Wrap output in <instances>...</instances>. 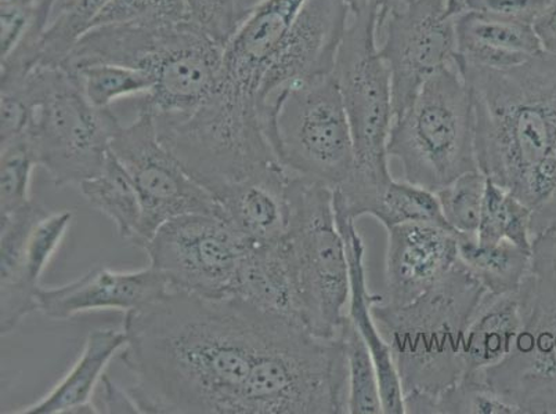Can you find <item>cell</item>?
<instances>
[{
    "label": "cell",
    "mask_w": 556,
    "mask_h": 414,
    "mask_svg": "<svg viewBox=\"0 0 556 414\" xmlns=\"http://www.w3.org/2000/svg\"><path fill=\"white\" fill-rule=\"evenodd\" d=\"M73 221L70 210L49 211L29 202L0 216V333L8 336L38 311L40 276L62 245Z\"/></svg>",
    "instance_id": "cell-14"
},
{
    "label": "cell",
    "mask_w": 556,
    "mask_h": 414,
    "mask_svg": "<svg viewBox=\"0 0 556 414\" xmlns=\"http://www.w3.org/2000/svg\"><path fill=\"white\" fill-rule=\"evenodd\" d=\"M186 9L189 17L224 47L247 12L242 0H186Z\"/></svg>",
    "instance_id": "cell-36"
},
{
    "label": "cell",
    "mask_w": 556,
    "mask_h": 414,
    "mask_svg": "<svg viewBox=\"0 0 556 414\" xmlns=\"http://www.w3.org/2000/svg\"><path fill=\"white\" fill-rule=\"evenodd\" d=\"M68 68L73 69L86 99L96 108H113L119 101L144 98L153 89L148 75L125 65L89 63Z\"/></svg>",
    "instance_id": "cell-30"
},
{
    "label": "cell",
    "mask_w": 556,
    "mask_h": 414,
    "mask_svg": "<svg viewBox=\"0 0 556 414\" xmlns=\"http://www.w3.org/2000/svg\"><path fill=\"white\" fill-rule=\"evenodd\" d=\"M113 0H62L37 44L35 64L63 65Z\"/></svg>",
    "instance_id": "cell-28"
},
{
    "label": "cell",
    "mask_w": 556,
    "mask_h": 414,
    "mask_svg": "<svg viewBox=\"0 0 556 414\" xmlns=\"http://www.w3.org/2000/svg\"><path fill=\"white\" fill-rule=\"evenodd\" d=\"M434 414H520V411L482 378L464 375L437 399Z\"/></svg>",
    "instance_id": "cell-35"
},
{
    "label": "cell",
    "mask_w": 556,
    "mask_h": 414,
    "mask_svg": "<svg viewBox=\"0 0 556 414\" xmlns=\"http://www.w3.org/2000/svg\"><path fill=\"white\" fill-rule=\"evenodd\" d=\"M548 2L549 0H448V9L454 17L465 12H477L533 24Z\"/></svg>",
    "instance_id": "cell-37"
},
{
    "label": "cell",
    "mask_w": 556,
    "mask_h": 414,
    "mask_svg": "<svg viewBox=\"0 0 556 414\" xmlns=\"http://www.w3.org/2000/svg\"><path fill=\"white\" fill-rule=\"evenodd\" d=\"M522 329L519 292L486 295L464 338V375H477L503 363L513 353Z\"/></svg>",
    "instance_id": "cell-24"
},
{
    "label": "cell",
    "mask_w": 556,
    "mask_h": 414,
    "mask_svg": "<svg viewBox=\"0 0 556 414\" xmlns=\"http://www.w3.org/2000/svg\"><path fill=\"white\" fill-rule=\"evenodd\" d=\"M336 207L337 224L345 241L351 272V296H349L348 318L366 342L376 362L379 387H381L382 407L386 414H406L401 378L394 366L391 348L377 325L372 307L383 300V296L372 295L367 285L366 245L358 234L356 220L351 219L340 206Z\"/></svg>",
    "instance_id": "cell-21"
},
{
    "label": "cell",
    "mask_w": 556,
    "mask_h": 414,
    "mask_svg": "<svg viewBox=\"0 0 556 414\" xmlns=\"http://www.w3.org/2000/svg\"><path fill=\"white\" fill-rule=\"evenodd\" d=\"M370 216L387 230L407 223L447 225L437 192L408 183L406 180H392L379 195Z\"/></svg>",
    "instance_id": "cell-32"
},
{
    "label": "cell",
    "mask_w": 556,
    "mask_h": 414,
    "mask_svg": "<svg viewBox=\"0 0 556 414\" xmlns=\"http://www.w3.org/2000/svg\"><path fill=\"white\" fill-rule=\"evenodd\" d=\"M128 336L123 329L103 327L90 332L86 337L83 352L71 366L67 375L47 396L33 405L20 409L16 414H68L100 413L92 405L98 384L103 380L105 368L116 353L124 350Z\"/></svg>",
    "instance_id": "cell-23"
},
{
    "label": "cell",
    "mask_w": 556,
    "mask_h": 414,
    "mask_svg": "<svg viewBox=\"0 0 556 414\" xmlns=\"http://www.w3.org/2000/svg\"><path fill=\"white\" fill-rule=\"evenodd\" d=\"M136 109L138 116L116 131L111 153L138 190L141 224L135 245L144 247L161 225L176 217L224 215L215 196L187 173L161 141L153 113L140 101Z\"/></svg>",
    "instance_id": "cell-12"
},
{
    "label": "cell",
    "mask_w": 556,
    "mask_h": 414,
    "mask_svg": "<svg viewBox=\"0 0 556 414\" xmlns=\"http://www.w3.org/2000/svg\"><path fill=\"white\" fill-rule=\"evenodd\" d=\"M290 225L285 238L294 271L302 322L315 335L340 337L348 318L351 272L337 224L333 192L292 176Z\"/></svg>",
    "instance_id": "cell-8"
},
{
    "label": "cell",
    "mask_w": 556,
    "mask_h": 414,
    "mask_svg": "<svg viewBox=\"0 0 556 414\" xmlns=\"http://www.w3.org/2000/svg\"><path fill=\"white\" fill-rule=\"evenodd\" d=\"M486 290L462 262L418 299L372 307L391 348L406 414H434L441 393L464 376V338Z\"/></svg>",
    "instance_id": "cell-3"
},
{
    "label": "cell",
    "mask_w": 556,
    "mask_h": 414,
    "mask_svg": "<svg viewBox=\"0 0 556 414\" xmlns=\"http://www.w3.org/2000/svg\"><path fill=\"white\" fill-rule=\"evenodd\" d=\"M165 276L154 267L114 271L98 266L67 285L40 286L38 311L49 320L64 321L90 311H130L150 305L168 293Z\"/></svg>",
    "instance_id": "cell-18"
},
{
    "label": "cell",
    "mask_w": 556,
    "mask_h": 414,
    "mask_svg": "<svg viewBox=\"0 0 556 414\" xmlns=\"http://www.w3.org/2000/svg\"><path fill=\"white\" fill-rule=\"evenodd\" d=\"M263 124L292 176L333 191L355 173V145L336 75L292 86L263 113Z\"/></svg>",
    "instance_id": "cell-9"
},
{
    "label": "cell",
    "mask_w": 556,
    "mask_h": 414,
    "mask_svg": "<svg viewBox=\"0 0 556 414\" xmlns=\"http://www.w3.org/2000/svg\"><path fill=\"white\" fill-rule=\"evenodd\" d=\"M386 302L408 305L459 264L458 235L447 225L407 223L388 229Z\"/></svg>",
    "instance_id": "cell-17"
},
{
    "label": "cell",
    "mask_w": 556,
    "mask_h": 414,
    "mask_svg": "<svg viewBox=\"0 0 556 414\" xmlns=\"http://www.w3.org/2000/svg\"><path fill=\"white\" fill-rule=\"evenodd\" d=\"M37 166L28 135L0 144V216L13 214L33 202L31 179Z\"/></svg>",
    "instance_id": "cell-34"
},
{
    "label": "cell",
    "mask_w": 556,
    "mask_h": 414,
    "mask_svg": "<svg viewBox=\"0 0 556 414\" xmlns=\"http://www.w3.org/2000/svg\"><path fill=\"white\" fill-rule=\"evenodd\" d=\"M532 210L522 200L513 192L488 179L482 216H480L477 232L479 244L510 242L525 250L532 251Z\"/></svg>",
    "instance_id": "cell-29"
},
{
    "label": "cell",
    "mask_w": 556,
    "mask_h": 414,
    "mask_svg": "<svg viewBox=\"0 0 556 414\" xmlns=\"http://www.w3.org/2000/svg\"><path fill=\"white\" fill-rule=\"evenodd\" d=\"M0 83L17 86L31 100L28 139L58 189L79 185L103 170L123 124L113 108H96L86 99L73 69L35 64L0 73Z\"/></svg>",
    "instance_id": "cell-5"
},
{
    "label": "cell",
    "mask_w": 556,
    "mask_h": 414,
    "mask_svg": "<svg viewBox=\"0 0 556 414\" xmlns=\"http://www.w3.org/2000/svg\"><path fill=\"white\" fill-rule=\"evenodd\" d=\"M143 249L170 290L222 300L237 296L248 242L224 216L193 214L166 221Z\"/></svg>",
    "instance_id": "cell-11"
},
{
    "label": "cell",
    "mask_w": 556,
    "mask_h": 414,
    "mask_svg": "<svg viewBox=\"0 0 556 414\" xmlns=\"http://www.w3.org/2000/svg\"><path fill=\"white\" fill-rule=\"evenodd\" d=\"M224 50L193 20L175 24L141 69L153 89L140 103L155 116L193 113L219 83Z\"/></svg>",
    "instance_id": "cell-15"
},
{
    "label": "cell",
    "mask_w": 556,
    "mask_h": 414,
    "mask_svg": "<svg viewBox=\"0 0 556 414\" xmlns=\"http://www.w3.org/2000/svg\"><path fill=\"white\" fill-rule=\"evenodd\" d=\"M101 383L104 387L105 413H139V409L135 405L128 391H124L123 388L116 386L114 381L105 376Z\"/></svg>",
    "instance_id": "cell-39"
},
{
    "label": "cell",
    "mask_w": 556,
    "mask_h": 414,
    "mask_svg": "<svg viewBox=\"0 0 556 414\" xmlns=\"http://www.w3.org/2000/svg\"><path fill=\"white\" fill-rule=\"evenodd\" d=\"M348 367V413L382 414L381 387L376 362L366 342L346 318L341 335Z\"/></svg>",
    "instance_id": "cell-31"
},
{
    "label": "cell",
    "mask_w": 556,
    "mask_h": 414,
    "mask_svg": "<svg viewBox=\"0 0 556 414\" xmlns=\"http://www.w3.org/2000/svg\"><path fill=\"white\" fill-rule=\"evenodd\" d=\"M519 299L522 329L513 353L475 376L513 402L520 414H556V227L534 236Z\"/></svg>",
    "instance_id": "cell-10"
},
{
    "label": "cell",
    "mask_w": 556,
    "mask_h": 414,
    "mask_svg": "<svg viewBox=\"0 0 556 414\" xmlns=\"http://www.w3.org/2000/svg\"><path fill=\"white\" fill-rule=\"evenodd\" d=\"M382 31L386 39L379 54L391 75L394 119L432 75L456 60V17L450 13L448 0L394 2Z\"/></svg>",
    "instance_id": "cell-13"
},
{
    "label": "cell",
    "mask_w": 556,
    "mask_h": 414,
    "mask_svg": "<svg viewBox=\"0 0 556 414\" xmlns=\"http://www.w3.org/2000/svg\"><path fill=\"white\" fill-rule=\"evenodd\" d=\"M349 17L343 0H306L263 75L257 94L262 115L292 86L333 74Z\"/></svg>",
    "instance_id": "cell-16"
},
{
    "label": "cell",
    "mask_w": 556,
    "mask_h": 414,
    "mask_svg": "<svg viewBox=\"0 0 556 414\" xmlns=\"http://www.w3.org/2000/svg\"><path fill=\"white\" fill-rule=\"evenodd\" d=\"M236 297L262 310L303 323L294 271L285 240L269 245L248 244Z\"/></svg>",
    "instance_id": "cell-25"
},
{
    "label": "cell",
    "mask_w": 556,
    "mask_h": 414,
    "mask_svg": "<svg viewBox=\"0 0 556 414\" xmlns=\"http://www.w3.org/2000/svg\"><path fill=\"white\" fill-rule=\"evenodd\" d=\"M305 3L306 0H260L247 8L245 16L225 44L219 82L257 99L263 75Z\"/></svg>",
    "instance_id": "cell-19"
},
{
    "label": "cell",
    "mask_w": 556,
    "mask_h": 414,
    "mask_svg": "<svg viewBox=\"0 0 556 414\" xmlns=\"http://www.w3.org/2000/svg\"><path fill=\"white\" fill-rule=\"evenodd\" d=\"M378 7L348 24L333 75L340 85L355 145L356 169L333 202L353 220L370 216L393 180L388 141L393 124L391 75L377 47Z\"/></svg>",
    "instance_id": "cell-4"
},
{
    "label": "cell",
    "mask_w": 556,
    "mask_h": 414,
    "mask_svg": "<svg viewBox=\"0 0 556 414\" xmlns=\"http://www.w3.org/2000/svg\"><path fill=\"white\" fill-rule=\"evenodd\" d=\"M543 52L556 57V0H549L533 23Z\"/></svg>",
    "instance_id": "cell-38"
},
{
    "label": "cell",
    "mask_w": 556,
    "mask_h": 414,
    "mask_svg": "<svg viewBox=\"0 0 556 414\" xmlns=\"http://www.w3.org/2000/svg\"><path fill=\"white\" fill-rule=\"evenodd\" d=\"M170 154L212 195L281 165L267 139L260 101L217 83L184 116H155Z\"/></svg>",
    "instance_id": "cell-6"
},
{
    "label": "cell",
    "mask_w": 556,
    "mask_h": 414,
    "mask_svg": "<svg viewBox=\"0 0 556 414\" xmlns=\"http://www.w3.org/2000/svg\"><path fill=\"white\" fill-rule=\"evenodd\" d=\"M62 0H34L35 7V34L42 37L45 29L48 28L50 20L53 18V13L58 9Z\"/></svg>",
    "instance_id": "cell-40"
},
{
    "label": "cell",
    "mask_w": 556,
    "mask_h": 414,
    "mask_svg": "<svg viewBox=\"0 0 556 414\" xmlns=\"http://www.w3.org/2000/svg\"><path fill=\"white\" fill-rule=\"evenodd\" d=\"M388 155L401 161L404 180L433 192L479 170L472 93L456 63L432 75L393 119Z\"/></svg>",
    "instance_id": "cell-7"
},
{
    "label": "cell",
    "mask_w": 556,
    "mask_h": 414,
    "mask_svg": "<svg viewBox=\"0 0 556 414\" xmlns=\"http://www.w3.org/2000/svg\"><path fill=\"white\" fill-rule=\"evenodd\" d=\"M457 55L454 62L478 67H518L543 53L532 23L465 12L456 17Z\"/></svg>",
    "instance_id": "cell-22"
},
{
    "label": "cell",
    "mask_w": 556,
    "mask_h": 414,
    "mask_svg": "<svg viewBox=\"0 0 556 414\" xmlns=\"http://www.w3.org/2000/svg\"><path fill=\"white\" fill-rule=\"evenodd\" d=\"M486 181L482 171H469L437 192L444 221L457 235L477 236Z\"/></svg>",
    "instance_id": "cell-33"
},
{
    "label": "cell",
    "mask_w": 556,
    "mask_h": 414,
    "mask_svg": "<svg viewBox=\"0 0 556 414\" xmlns=\"http://www.w3.org/2000/svg\"><path fill=\"white\" fill-rule=\"evenodd\" d=\"M79 190L90 206L113 221L121 238L135 244L141 224L140 198L128 171L113 153L103 170L83 181Z\"/></svg>",
    "instance_id": "cell-27"
},
{
    "label": "cell",
    "mask_w": 556,
    "mask_h": 414,
    "mask_svg": "<svg viewBox=\"0 0 556 414\" xmlns=\"http://www.w3.org/2000/svg\"><path fill=\"white\" fill-rule=\"evenodd\" d=\"M280 314L245 300L169 290L125 314L121 362L143 414H239Z\"/></svg>",
    "instance_id": "cell-1"
},
{
    "label": "cell",
    "mask_w": 556,
    "mask_h": 414,
    "mask_svg": "<svg viewBox=\"0 0 556 414\" xmlns=\"http://www.w3.org/2000/svg\"><path fill=\"white\" fill-rule=\"evenodd\" d=\"M456 64L472 93L478 168L532 210L534 238L556 227V57L505 69Z\"/></svg>",
    "instance_id": "cell-2"
},
{
    "label": "cell",
    "mask_w": 556,
    "mask_h": 414,
    "mask_svg": "<svg viewBox=\"0 0 556 414\" xmlns=\"http://www.w3.org/2000/svg\"><path fill=\"white\" fill-rule=\"evenodd\" d=\"M458 257L490 295L518 293L532 262V251L510 242L479 244L477 236L465 235H458Z\"/></svg>",
    "instance_id": "cell-26"
},
{
    "label": "cell",
    "mask_w": 556,
    "mask_h": 414,
    "mask_svg": "<svg viewBox=\"0 0 556 414\" xmlns=\"http://www.w3.org/2000/svg\"><path fill=\"white\" fill-rule=\"evenodd\" d=\"M292 174L285 166L263 171L215 195L222 215L248 244H277L290 225Z\"/></svg>",
    "instance_id": "cell-20"
}]
</instances>
